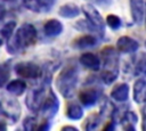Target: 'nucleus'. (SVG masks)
Here are the masks:
<instances>
[{"label": "nucleus", "instance_id": "nucleus-1", "mask_svg": "<svg viewBox=\"0 0 146 131\" xmlns=\"http://www.w3.org/2000/svg\"><path fill=\"white\" fill-rule=\"evenodd\" d=\"M38 38V33L35 27L30 23L22 24L17 30H15L13 36L8 40L7 51L10 55H17L33 44H35Z\"/></svg>", "mask_w": 146, "mask_h": 131}, {"label": "nucleus", "instance_id": "nucleus-2", "mask_svg": "<svg viewBox=\"0 0 146 131\" xmlns=\"http://www.w3.org/2000/svg\"><path fill=\"white\" fill-rule=\"evenodd\" d=\"M78 81H79V68L75 64H68L63 69L60 73L57 75L55 85L59 93L68 99L72 98L75 93L76 87H78Z\"/></svg>", "mask_w": 146, "mask_h": 131}, {"label": "nucleus", "instance_id": "nucleus-3", "mask_svg": "<svg viewBox=\"0 0 146 131\" xmlns=\"http://www.w3.org/2000/svg\"><path fill=\"white\" fill-rule=\"evenodd\" d=\"M21 116L19 103L11 97L0 98V121L10 124L16 123Z\"/></svg>", "mask_w": 146, "mask_h": 131}, {"label": "nucleus", "instance_id": "nucleus-4", "mask_svg": "<svg viewBox=\"0 0 146 131\" xmlns=\"http://www.w3.org/2000/svg\"><path fill=\"white\" fill-rule=\"evenodd\" d=\"M49 83H46V82H40V84L33 87L26 95V98H25V104H26V107L33 112V113H38L41 108V105L43 103V99L48 92V89H49Z\"/></svg>", "mask_w": 146, "mask_h": 131}, {"label": "nucleus", "instance_id": "nucleus-5", "mask_svg": "<svg viewBox=\"0 0 146 131\" xmlns=\"http://www.w3.org/2000/svg\"><path fill=\"white\" fill-rule=\"evenodd\" d=\"M82 13L86 16V19L91 24L95 32L103 35L104 28H105V22L99 14V11L91 5V3H84L82 6Z\"/></svg>", "mask_w": 146, "mask_h": 131}, {"label": "nucleus", "instance_id": "nucleus-6", "mask_svg": "<svg viewBox=\"0 0 146 131\" xmlns=\"http://www.w3.org/2000/svg\"><path fill=\"white\" fill-rule=\"evenodd\" d=\"M58 109H59V100L55 95L54 90L49 88L39 112L46 117V120H51L57 114Z\"/></svg>", "mask_w": 146, "mask_h": 131}, {"label": "nucleus", "instance_id": "nucleus-7", "mask_svg": "<svg viewBox=\"0 0 146 131\" xmlns=\"http://www.w3.org/2000/svg\"><path fill=\"white\" fill-rule=\"evenodd\" d=\"M14 68L18 76L23 79H29V80L40 79L42 73V68L32 62H21L16 64Z\"/></svg>", "mask_w": 146, "mask_h": 131}, {"label": "nucleus", "instance_id": "nucleus-8", "mask_svg": "<svg viewBox=\"0 0 146 131\" xmlns=\"http://www.w3.org/2000/svg\"><path fill=\"white\" fill-rule=\"evenodd\" d=\"M100 56L103 59V69L119 73V55L113 47H105Z\"/></svg>", "mask_w": 146, "mask_h": 131}, {"label": "nucleus", "instance_id": "nucleus-9", "mask_svg": "<svg viewBox=\"0 0 146 131\" xmlns=\"http://www.w3.org/2000/svg\"><path fill=\"white\" fill-rule=\"evenodd\" d=\"M25 8H27L31 11L42 14L49 11L56 0H22Z\"/></svg>", "mask_w": 146, "mask_h": 131}, {"label": "nucleus", "instance_id": "nucleus-10", "mask_svg": "<svg viewBox=\"0 0 146 131\" xmlns=\"http://www.w3.org/2000/svg\"><path fill=\"white\" fill-rule=\"evenodd\" d=\"M99 91L95 88H86L79 93V100L82 106L90 107L94 106L99 99Z\"/></svg>", "mask_w": 146, "mask_h": 131}, {"label": "nucleus", "instance_id": "nucleus-11", "mask_svg": "<svg viewBox=\"0 0 146 131\" xmlns=\"http://www.w3.org/2000/svg\"><path fill=\"white\" fill-rule=\"evenodd\" d=\"M138 47H139V43L135 39L127 36V35L119 38V40L116 42V49L123 54H132V52L137 51Z\"/></svg>", "mask_w": 146, "mask_h": 131}, {"label": "nucleus", "instance_id": "nucleus-12", "mask_svg": "<svg viewBox=\"0 0 146 131\" xmlns=\"http://www.w3.org/2000/svg\"><path fill=\"white\" fill-rule=\"evenodd\" d=\"M80 64L91 71L100 69V58L92 52H83L80 56Z\"/></svg>", "mask_w": 146, "mask_h": 131}, {"label": "nucleus", "instance_id": "nucleus-13", "mask_svg": "<svg viewBox=\"0 0 146 131\" xmlns=\"http://www.w3.org/2000/svg\"><path fill=\"white\" fill-rule=\"evenodd\" d=\"M133 100L137 104L146 103V77H139L133 84Z\"/></svg>", "mask_w": 146, "mask_h": 131}, {"label": "nucleus", "instance_id": "nucleus-14", "mask_svg": "<svg viewBox=\"0 0 146 131\" xmlns=\"http://www.w3.org/2000/svg\"><path fill=\"white\" fill-rule=\"evenodd\" d=\"M63 24L58 21V19H55V18H51V19H48L44 25H43V33L48 36V38H55L57 35H59L62 32H63Z\"/></svg>", "mask_w": 146, "mask_h": 131}, {"label": "nucleus", "instance_id": "nucleus-15", "mask_svg": "<svg viewBox=\"0 0 146 131\" xmlns=\"http://www.w3.org/2000/svg\"><path fill=\"white\" fill-rule=\"evenodd\" d=\"M130 1V10H131V16L132 19L136 24H141L144 15H145V9H144V0H129Z\"/></svg>", "mask_w": 146, "mask_h": 131}, {"label": "nucleus", "instance_id": "nucleus-16", "mask_svg": "<svg viewBox=\"0 0 146 131\" xmlns=\"http://www.w3.org/2000/svg\"><path fill=\"white\" fill-rule=\"evenodd\" d=\"M97 43V39L91 35V34H84L80 38H76L72 46L75 48V49H79V50H82V49H88V48H92L95 47Z\"/></svg>", "mask_w": 146, "mask_h": 131}, {"label": "nucleus", "instance_id": "nucleus-17", "mask_svg": "<svg viewBox=\"0 0 146 131\" xmlns=\"http://www.w3.org/2000/svg\"><path fill=\"white\" fill-rule=\"evenodd\" d=\"M111 97L115 101H119V103L125 101L129 97V85L127 83L116 84L111 91Z\"/></svg>", "mask_w": 146, "mask_h": 131}, {"label": "nucleus", "instance_id": "nucleus-18", "mask_svg": "<svg viewBox=\"0 0 146 131\" xmlns=\"http://www.w3.org/2000/svg\"><path fill=\"white\" fill-rule=\"evenodd\" d=\"M65 114L67 116V118L73 120V121H78L80 118H82L83 116V109L81 104H79L78 101H71L66 105V109H65Z\"/></svg>", "mask_w": 146, "mask_h": 131}, {"label": "nucleus", "instance_id": "nucleus-19", "mask_svg": "<svg viewBox=\"0 0 146 131\" xmlns=\"http://www.w3.org/2000/svg\"><path fill=\"white\" fill-rule=\"evenodd\" d=\"M26 88H27L26 83H25L23 80H21V79L11 80V81H9V82L6 84L7 91H8L10 95H13V96H22V95L25 92Z\"/></svg>", "mask_w": 146, "mask_h": 131}, {"label": "nucleus", "instance_id": "nucleus-20", "mask_svg": "<svg viewBox=\"0 0 146 131\" xmlns=\"http://www.w3.org/2000/svg\"><path fill=\"white\" fill-rule=\"evenodd\" d=\"M80 11H81L80 8L73 2H67L63 6H60L58 9L59 16H62L64 18H74L80 15Z\"/></svg>", "mask_w": 146, "mask_h": 131}, {"label": "nucleus", "instance_id": "nucleus-21", "mask_svg": "<svg viewBox=\"0 0 146 131\" xmlns=\"http://www.w3.org/2000/svg\"><path fill=\"white\" fill-rule=\"evenodd\" d=\"M16 26H17V24H16L15 21H9V22H7V23L0 28V40H1L2 42L8 41V40L13 36Z\"/></svg>", "mask_w": 146, "mask_h": 131}, {"label": "nucleus", "instance_id": "nucleus-22", "mask_svg": "<svg viewBox=\"0 0 146 131\" xmlns=\"http://www.w3.org/2000/svg\"><path fill=\"white\" fill-rule=\"evenodd\" d=\"M120 122L122 123L123 129H125V130H135V124L138 122V116L136 115L135 112H125Z\"/></svg>", "mask_w": 146, "mask_h": 131}, {"label": "nucleus", "instance_id": "nucleus-23", "mask_svg": "<svg viewBox=\"0 0 146 131\" xmlns=\"http://www.w3.org/2000/svg\"><path fill=\"white\" fill-rule=\"evenodd\" d=\"M102 120H103V117H102L100 114H92V115H90L86 120V123H84L83 128L86 130H94V129H96V128L99 126Z\"/></svg>", "mask_w": 146, "mask_h": 131}, {"label": "nucleus", "instance_id": "nucleus-24", "mask_svg": "<svg viewBox=\"0 0 146 131\" xmlns=\"http://www.w3.org/2000/svg\"><path fill=\"white\" fill-rule=\"evenodd\" d=\"M9 76H10L9 63H1L0 64V88H2L8 83Z\"/></svg>", "mask_w": 146, "mask_h": 131}, {"label": "nucleus", "instance_id": "nucleus-25", "mask_svg": "<svg viewBox=\"0 0 146 131\" xmlns=\"http://www.w3.org/2000/svg\"><path fill=\"white\" fill-rule=\"evenodd\" d=\"M133 74L136 76L146 75V58H139L133 66Z\"/></svg>", "mask_w": 146, "mask_h": 131}, {"label": "nucleus", "instance_id": "nucleus-26", "mask_svg": "<svg viewBox=\"0 0 146 131\" xmlns=\"http://www.w3.org/2000/svg\"><path fill=\"white\" fill-rule=\"evenodd\" d=\"M23 128L26 131H33L38 128V120L35 116H26L23 121Z\"/></svg>", "mask_w": 146, "mask_h": 131}, {"label": "nucleus", "instance_id": "nucleus-27", "mask_svg": "<svg viewBox=\"0 0 146 131\" xmlns=\"http://www.w3.org/2000/svg\"><path fill=\"white\" fill-rule=\"evenodd\" d=\"M106 24L112 30H117L121 27V19L116 15H108L106 17Z\"/></svg>", "mask_w": 146, "mask_h": 131}, {"label": "nucleus", "instance_id": "nucleus-28", "mask_svg": "<svg viewBox=\"0 0 146 131\" xmlns=\"http://www.w3.org/2000/svg\"><path fill=\"white\" fill-rule=\"evenodd\" d=\"M5 14H6V9H5V6H3L2 3H0V21L3 18Z\"/></svg>", "mask_w": 146, "mask_h": 131}, {"label": "nucleus", "instance_id": "nucleus-29", "mask_svg": "<svg viewBox=\"0 0 146 131\" xmlns=\"http://www.w3.org/2000/svg\"><path fill=\"white\" fill-rule=\"evenodd\" d=\"M63 131H66V130H71V131H78V128L75 126H72V125H66V126H63L62 128Z\"/></svg>", "mask_w": 146, "mask_h": 131}, {"label": "nucleus", "instance_id": "nucleus-30", "mask_svg": "<svg viewBox=\"0 0 146 131\" xmlns=\"http://www.w3.org/2000/svg\"><path fill=\"white\" fill-rule=\"evenodd\" d=\"M7 129V124L2 121H0V130H6Z\"/></svg>", "mask_w": 146, "mask_h": 131}, {"label": "nucleus", "instance_id": "nucleus-31", "mask_svg": "<svg viewBox=\"0 0 146 131\" xmlns=\"http://www.w3.org/2000/svg\"><path fill=\"white\" fill-rule=\"evenodd\" d=\"M143 115H144V121H145V123H146V105H145V107H144V109H143Z\"/></svg>", "mask_w": 146, "mask_h": 131}, {"label": "nucleus", "instance_id": "nucleus-32", "mask_svg": "<svg viewBox=\"0 0 146 131\" xmlns=\"http://www.w3.org/2000/svg\"><path fill=\"white\" fill-rule=\"evenodd\" d=\"M144 1H145V25H146V0Z\"/></svg>", "mask_w": 146, "mask_h": 131}, {"label": "nucleus", "instance_id": "nucleus-33", "mask_svg": "<svg viewBox=\"0 0 146 131\" xmlns=\"http://www.w3.org/2000/svg\"><path fill=\"white\" fill-rule=\"evenodd\" d=\"M89 1H96V2H100V0H89Z\"/></svg>", "mask_w": 146, "mask_h": 131}, {"label": "nucleus", "instance_id": "nucleus-34", "mask_svg": "<svg viewBox=\"0 0 146 131\" xmlns=\"http://www.w3.org/2000/svg\"><path fill=\"white\" fill-rule=\"evenodd\" d=\"M5 1H8V2H13V1H15V0H5Z\"/></svg>", "mask_w": 146, "mask_h": 131}, {"label": "nucleus", "instance_id": "nucleus-35", "mask_svg": "<svg viewBox=\"0 0 146 131\" xmlns=\"http://www.w3.org/2000/svg\"><path fill=\"white\" fill-rule=\"evenodd\" d=\"M2 43H3V42H2V41H1V40H0V47H1V46H2Z\"/></svg>", "mask_w": 146, "mask_h": 131}, {"label": "nucleus", "instance_id": "nucleus-36", "mask_svg": "<svg viewBox=\"0 0 146 131\" xmlns=\"http://www.w3.org/2000/svg\"><path fill=\"white\" fill-rule=\"evenodd\" d=\"M3 1H5V0H0V3H2V2H3Z\"/></svg>", "mask_w": 146, "mask_h": 131}, {"label": "nucleus", "instance_id": "nucleus-37", "mask_svg": "<svg viewBox=\"0 0 146 131\" xmlns=\"http://www.w3.org/2000/svg\"><path fill=\"white\" fill-rule=\"evenodd\" d=\"M145 47H146V42H145Z\"/></svg>", "mask_w": 146, "mask_h": 131}]
</instances>
